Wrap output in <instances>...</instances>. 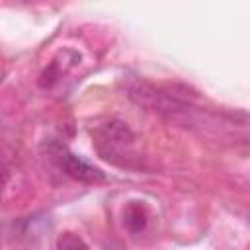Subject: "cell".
Returning a JSON list of instances; mask_svg holds the SVG:
<instances>
[{"instance_id": "277c9868", "label": "cell", "mask_w": 250, "mask_h": 250, "mask_svg": "<svg viewBox=\"0 0 250 250\" xmlns=\"http://www.w3.org/2000/svg\"><path fill=\"white\" fill-rule=\"evenodd\" d=\"M57 248H61V250H72V248H88V244H86L82 238H78L76 234L66 232V234L59 236V240H57Z\"/></svg>"}, {"instance_id": "6da1fadb", "label": "cell", "mask_w": 250, "mask_h": 250, "mask_svg": "<svg viewBox=\"0 0 250 250\" xmlns=\"http://www.w3.org/2000/svg\"><path fill=\"white\" fill-rule=\"evenodd\" d=\"M127 96L137 105L184 125H197V121L203 117V113L195 109L186 96L168 86H154L145 80H135L127 86Z\"/></svg>"}, {"instance_id": "3957f363", "label": "cell", "mask_w": 250, "mask_h": 250, "mask_svg": "<svg viewBox=\"0 0 250 250\" xmlns=\"http://www.w3.org/2000/svg\"><path fill=\"white\" fill-rule=\"evenodd\" d=\"M61 168L72 180L82 182V184H100V182L105 180V174L100 168L92 166L90 162H86L84 158H80V156H76L72 152L61 154Z\"/></svg>"}, {"instance_id": "7a4b0ae2", "label": "cell", "mask_w": 250, "mask_h": 250, "mask_svg": "<svg viewBox=\"0 0 250 250\" xmlns=\"http://www.w3.org/2000/svg\"><path fill=\"white\" fill-rule=\"evenodd\" d=\"M96 137H98V146H100L102 154H105L111 160H113V156H119L123 152L127 154V150L131 148V145L135 141V135L131 133V129L117 119L102 125L96 131Z\"/></svg>"}]
</instances>
